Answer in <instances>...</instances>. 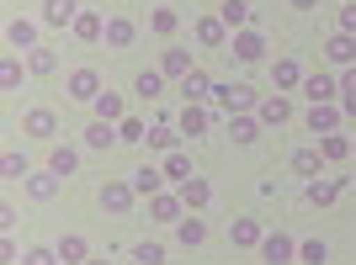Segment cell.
Returning <instances> with one entry per match:
<instances>
[{
  "instance_id": "cell-22",
  "label": "cell",
  "mask_w": 356,
  "mask_h": 265,
  "mask_svg": "<svg viewBox=\"0 0 356 265\" xmlns=\"http://www.w3.org/2000/svg\"><path fill=\"white\" fill-rule=\"evenodd\" d=\"M149 212H154L160 223H176V218H181V202H176V196H154V202H149Z\"/></svg>"
},
{
  "instance_id": "cell-15",
  "label": "cell",
  "mask_w": 356,
  "mask_h": 265,
  "mask_svg": "<svg viewBox=\"0 0 356 265\" xmlns=\"http://www.w3.org/2000/svg\"><path fill=\"white\" fill-rule=\"evenodd\" d=\"M234 53H239L245 64H250V59H261V53H266V43H261L255 32H239V37H234Z\"/></svg>"
},
{
  "instance_id": "cell-28",
  "label": "cell",
  "mask_w": 356,
  "mask_h": 265,
  "mask_svg": "<svg viewBox=\"0 0 356 265\" xmlns=\"http://www.w3.org/2000/svg\"><path fill=\"white\" fill-rule=\"evenodd\" d=\"M138 96H144V101H154V96H165V80H160V74H154V69H144V74H138Z\"/></svg>"
},
{
  "instance_id": "cell-17",
  "label": "cell",
  "mask_w": 356,
  "mask_h": 265,
  "mask_svg": "<svg viewBox=\"0 0 356 265\" xmlns=\"http://www.w3.org/2000/svg\"><path fill=\"white\" fill-rule=\"evenodd\" d=\"M134 191L138 196H160V170H149V164H144V170H134Z\"/></svg>"
},
{
  "instance_id": "cell-34",
  "label": "cell",
  "mask_w": 356,
  "mask_h": 265,
  "mask_svg": "<svg viewBox=\"0 0 356 265\" xmlns=\"http://www.w3.org/2000/svg\"><path fill=\"white\" fill-rule=\"evenodd\" d=\"M202 239H208V228H202L197 218H186V223H181V244H202Z\"/></svg>"
},
{
  "instance_id": "cell-7",
  "label": "cell",
  "mask_w": 356,
  "mask_h": 265,
  "mask_svg": "<svg viewBox=\"0 0 356 265\" xmlns=\"http://www.w3.org/2000/svg\"><path fill=\"white\" fill-rule=\"evenodd\" d=\"M43 22H48V27H70V22H74V0H48Z\"/></svg>"
},
{
  "instance_id": "cell-37",
  "label": "cell",
  "mask_w": 356,
  "mask_h": 265,
  "mask_svg": "<svg viewBox=\"0 0 356 265\" xmlns=\"http://www.w3.org/2000/svg\"><path fill=\"white\" fill-rule=\"evenodd\" d=\"M96 112H102V122H112V117H122V101L118 96H96Z\"/></svg>"
},
{
  "instance_id": "cell-32",
  "label": "cell",
  "mask_w": 356,
  "mask_h": 265,
  "mask_svg": "<svg viewBox=\"0 0 356 265\" xmlns=\"http://www.w3.org/2000/svg\"><path fill=\"white\" fill-rule=\"evenodd\" d=\"M149 144H154V148H170V154H176V128H170V122H160V128L149 132Z\"/></svg>"
},
{
  "instance_id": "cell-45",
  "label": "cell",
  "mask_w": 356,
  "mask_h": 265,
  "mask_svg": "<svg viewBox=\"0 0 356 265\" xmlns=\"http://www.w3.org/2000/svg\"><path fill=\"white\" fill-rule=\"evenodd\" d=\"M27 265H59V255H54V250H32Z\"/></svg>"
},
{
  "instance_id": "cell-35",
  "label": "cell",
  "mask_w": 356,
  "mask_h": 265,
  "mask_svg": "<svg viewBox=\"0 0 356 265\" xmlns=\"http://www.w3.org/2000/svg\"><path fill=\"white\" fill-rule=\"evenodd\" d=\"M27 186H32V196H54V191H59V180H54V170H48V176H32Z\"/></svg>"
},
{
  "instance_id": "cell-30",
  "label": "cell",
  "mask_w": 356,
  "mask_h": 265,
  "mask_svg": "<svg viewBox=\"0 0 356 265\" xmlns=\"http://www.w3.org/2000/svg\"><path fill=\"white\" fill-rule=\"evenodd\" d=\"M165 176L170 180H192V160H186V154H170V160H165Z\"/></svg>"
},
{
  "instance_id": "cell-12",
  "label": "cell",
  "mask_w": 356,
  "mask_h": 265,
  "mask_svg": "<svg viewBox=\"0 0 356 265\" xmlns=\"http://www.w3.org/2000/svg\"><path fill=\"white\" fill-rule=\"evenodd\" d=\"M208 90H213V85H208V74H197V69H192V74H181V96H186V106L202 101Z\"/></svg>"
},
{
  "instance_id": "cell-23",
  "label": "cell",
  "mask_w": 356,
  "mask_h": 265,
  "mask_svg": "<svg viewBox=\"0 0 356 265\" xmlns=\"http://www.w3.org/2000/svg\"><path fill=\"white\" fill-rule=\"evenodd\" d=\"M6 37H11L16 48H32V43H38V27H32V22H11V27H6Z\"/></svg>"
},
{
  "instance_id": "cell-47",
  "label": "cell",
  "mask_w": 356,
  "mask_h": 265,
  "mask_svg": "<svg viewBox=\"0 0 356 265\" xmlns=\"http://www.w3.org/2000/svg\"><path fill=\"white\" fill-rule=\"evenodd\" d=\"M346 112H351V117H356V90H346Z\"/></svg>"
},
{
  "instance_id": "cell-42",
  "label": "cell",
  "mask_w": 356,
  "mask_h": 265,
  "mask_svg": "<svg viewBox=\"0 0 356 265\" xmlns=\"http://www.w3.org/2000/svg\"><path fill=\"white\" fill-rule=\"evenodd\" d=\"M149 22H154V32H176V11H154Z\"/></svg>"
},
{
  "instance_id": "cell-1",
  "label": "cell",
  "mask_w": 356,
  "mask_h": 265,
  "mask_svg": "<svg viewBox=\"0 0 356 265\" xmlns=\"http://www.w3.org/2000/svg\"><path fill=\"white\" fill-rule=\"evenodd\" d=\"M134 180H112V186H106V191H102V207H106V212H128V207H134Z\"/></svg>"
},
{
  "instance_id": "cell-44",
  "label": "cell",
  "mask_w": 356,
  "mask_h": 265,
  "mask_svg": "<svg viewBox=\"0 0 356 265\" xmlns=\"http://www.w3.org/2000/svg\"><path fill=\"white\" fill-rule=\"evenodd\" d=\"M32 69L48 74V69H54V53H48V48H38V53H32Z\"/></svg>"
},
{
  "instance_id": "cell-5",
  "label": "cell",
  "mask_w": 356,
  "mask_h": 265,
  "mask_svg": "<svg viewBox=\"0 0 356 265\" xmlns=\"http://www.w3.org/2000/svg\"><path fill=\"white\" fill-rule=\"evenodd\" d=\"M27 132H32V138H54V132H59V117L38 106V112H27Z\"/></svg>"
},
{
  "instance_id": "cell-6",
  "label": "cell",
  "mask_w": 356,
  "mask_h": 265,
  "mask_svg": "<svg viewBox=\"0 0 356 265\" xmlns=\"http://www.w3.org/2000/svg\"><path fill=\"white\" fill-rule=\"evenodd\" d=\"M303 96H309L314 106L330 101V96H335V80H330V74H309V80H303Z\"/></svg>"
},
{
  "instance_id": "cell-43",
  "label": "cell",
  "mask_w": 356,
  "mask_h": 265,
  "mask_svg": "<svg viewBox=\"0 0 356 265\" xmlns=\"http://www.w3.org/2000/svg\"><path fill=\"white\" fill-rule=\"evenodd\" d=\"M346 148H351L346 138H325V160H346Z\"/></svg>"
},
{
  "instance_id": "cell-24",
  "label": "cell",
  "mask_w": 356,
  "mask_h": 265,
  "mask_svg": "<svg viewBox=\"0 0 356 265\" xmlns=\"http://www.w3.org/2000/svg\"><path fill=\"white\" fill-rule=\"evenodd\" d=\"M229 132H234V144H255V138H261V122L234 117V122H229Z\"/></svg>"
},
{
  "instance_id": "cell-2",
  "label": "cell",
  "mask_w": 356,
  "mask_h": 265,
  "mask_svg": "<svg viewBox=\"0 0 356 265\" xmlns=\"http://www.w3.org/2000/svg\"><path fill=\"white\" fill-rule=\"evenodd\" d=\"M213 96H218V106H229V112H239V106L255 101L250 85H239V80H229V85H213Z\"/></svg>"
},
{
  "instance_id": "cell-25",
  "label": "cell",
  "mask_w": 356,
  "mask_h": 265,
  "mask_svg": "<svg viewBox=\"0 0 356 265\" xmlns=\"http://www.w3.org/2000/svg\"><path fill=\"white\" fill-rule=\"evenodd\" d=\"M330 128H335V106L319 101V106L309 112V132H330Z\"/></svg>"
},
{
  "instance_id": "cell-20",
  "label": "cell",
  "mask_w": 356,
  "mask_h": 265,
  "mask_svg": "<svg viewBox=\"0 0 356 265\" xmlns=\"http://www.w3.org/2000/svg\"><path fill=\"white\" fill-rule=\"evenodd\" d=\"M86 144L90 148H112V144H118V132L106 128V122H90V128H86Z\"/></svg>"
},
{
  "instance_id": "cell-36",
  "label": "cell",
  "mask_w": 356,
  "mask_h": 265,
  "mask_svg": "<svg viewBox=\"0 0 356 265\" xmlns=\"http://www.w3.org/2000/svg\"><path fill=\"white\" fill-rule=\"evenodd\" d=\"M0 85H6V90H16V85H22V64H16V59H6V64H0Z\"/></svg>"
},
{
  "instance_id": "cell-11",
  "label": "cell",
  "mask_w": 356,
  "mask_h": 265,
  "mask_svg": "<svg viewBox=\"0 0 356 265\" xmlns=\"http://www.w3.org/2000/svg\"><path fill=\"white\" fill-rule=\"evenodd\" d=\"M74 37H80V43H96V37H106V27H102V16H74Z\"/></svg>"
},
{
  "instance_id": "cell-38",
  "label": "cell",
  "mask_w": 356,
  "mask_h": 265,
  "mask_svg": "<svg viewBox=\"0 0 356 265\" xmlns=\"http://www.w3.org/2000/svg\"><path fill=\"white\" fill-rule=\"evenodd\" d=\"M118 138H128V144H138V138H149V132H144V122H138V117H122Z\"/></svg>"
},
{
  "instance_id": "cell-10",
  "label": "cell",
  "mask_w": 356,
  "mask_h": 265,
  "mask_svg": "<svg viewBox=\"0 0 356 265\" xmlns=\"http://www.w3.org/2000/svg\"><path fill=\"white\" fill-rule=\"evenodd\" d=\"M86 255H90V244H86V239H80V234L59 239V260H64V265H80V260H86Z\"/></svg>"
},
{
  "instance_id": "cell-19",
  "label": "cell",
  "mask_w": 356,
  "mask_h": 265,
  "mask_svg": "<svg viewBox=\"0 0 356 265\" xmlns=\"http://www.w3.org/2000/svg\"><path fill=\"white\" fill-rule=\"evenodd\" d=\"M229 239H234V244H261V228H255L250 218H239V223H229Z\"/></svg>"
},
{
  "instance_id": "cell-48",
  "label": "cell",
  "mask_w": 356,
  "mask_h": 265,
  "mask_svg": "<svg viewBox=\"0 0 356 265\" xmlns=\"http://www.w3.org/2000/svg\"><path fill=\"white\" fill-rule=\"evenodd\" d=\"M293 6H303V11H309V6H314V0H293Z\"/></svg>"
},
{
  "instance_id": "cell-33",
  "label": "cell",
  "mask_w": 356,
  "mask_h": 265,
  "mask_svg": "<svg viewBox=\"0 0 356 265\" xmlns=\"http://www.w3.org/2000/svg\"><path fill=\"white\" fill-rule=\"evenodd\" d=\"M134 260H138V265H160L165 250H160V244H134Z\"/></svg>"
},
{
  "instance_id": "cell-31",
  "label": "cell",
  "mask_w": 356,
  "mask_h": 265,
  "mask_svg": "<svg viewBox=\"0 0 356 265\" xmlns=\"http://www.w3.org/2000/svg\"><path fill=\"white\" fill-rule=\"evenodd\" d=\"M197 37H202L208 48H218L223 43V22H213V16H208V22H197Z\"/></svg>"
},
{
  "instance_id": "cell-29",
  "label": "cell",
  "mask_w": 356,
  "mask_h": 265,
  "mask_svg": "<svg viewBox=\"0 0 356 265\" xmlns=\"http://www.w3.org/2000/svg\"><path fill=\"white\" fill-rule=\"evenodd\" d=\"M293 170H298V176H319V154H314V148H298V154H293Z\"/></svg>"
},
{
  "instance_id": "cell-40",
  "label": "cell",
  "mask_w": 356,
  "mask_h": 265,
  "mask_svg": "<svg viewBox=\"0 0 356 265\" xmlns=\"http://www.w3.org/2000/svg\"><path fill=\"white\" fill-rule=\"evenodd\" d=\"M325 239H309V244H303V260H309V265H319V260H325Z\"/></svg>"
},
{
  "instance_id": "cell-26",
  "label": "cell",
  "mask_w": 356,
  "mask_h": 265,
  "mask_svg": "<svg viewBox=\"0 0 356 265\" xmlns=\"http://www.w3.org/2000/svg\"><path fill=\"white\" fill-rule=\"evenodd\" d=\"M165 74H192V53H186V48H170V53H165Z\"/></svg>"
},
{
  "instance_id": "cell-41",
  "label": "cell",
  "mask_w": 356,
  "mask_h": 265,
  "mask_svg": "<svg viewBox=\"0 0 356 265\" xmlns=\"http://www.w3.org/2000/svg\"><path fill=\"white\" fill-rule=\"evenodd\" d=\"M277 85H298V64H293V59L277 64Z\"/></svg>"
},
{
  "instance_id": "cell-16",
  "label": "cell",
  "mask_w": 356,
  "mask_h": 265,
  "mask_svg": "<svg viewBox=\"0 0 356 265\" xmlns=\"http://www.w3.org/2000/svg\"><path fill=\"white\" fill-rule=\"evenodd\" d=\"M250 22V0H223V27H245Z\"/></svg>"
},
{
  "instance_id": "cell-4",
  "label": "cell",
  "mask_w": 356,
  "mask_h": 265,
  "mask_svg": "<svg viewBox=\"0 0 356 265\" xmlns=\"http://www.w3.org/2000/svg\"><path fill=\"white\" fill-rule=\"evenodd\" d=\"M325 53H330L335 64H351V59H356V37H351V32H335V37L325 43Z\"/></svg>"
},
{
  "instance_id": "cell-21",
  "label": "cell",
  "mask_w": 356,
  "mask_h": 265,
  "mask_svg": "<svg viewBox=\"0 0 356 265\" xmlns=\"http://www.w3.org/2000/svg\"><path fill=\"white\" fill-rule=\"evenodd\" d=\"M335 191H341L335 180H309V202L314 207H330V202H335Z\"/></svg>"
},
{
  "instance_id": "cell-18",
  "label": "cell",
  "mask_w": 356,
  "mask_h": 265,
  "mask_svg": "<svg viewBox=\"0 0 356 265\" xmlns=\"http://www.w3.org/2000/svg\"><path fill=\"white\" fill-rule=\"evenodd\" d=\"M74 148H54V154H48V170H54V176H74Z\"/></svg>"
},
{
  "instance_id": "cell-39",
  "label": "cell",
  "mask_w": 356,
  "mask_h": 265,
  "mask_svg": "<svg viewBox=\"0 0 356 265\" xmlns=\"http://www.w3.org/2000/svg\"><path fill=\"white\" fill-rule=\"evenodd\" d=\"M6 176H11V180H27V160H22V154H6Z\"/></svg>"
},
{
  "instance_id": "cell-49",
  "label": "cell",
  "mask_w": 356,
  "mask_h": 265,
  "mask_svg": "<svg viewBox=\"0 0 356 265\" xmlns=\"http://www.w3.org/2000/svg\"><path fill=\"white\" fill-rule=\"evenodd\" d=\"M86 265H112V260H86Z\"/></svg>"
},
{
  "instance_id": "cell-46",
  "label": "cell",
  "mask_w": 356,
  "mask_h": 265,
  "mask_svg": "<svg viewBox=\"0 0 356 265\" xmlns=\"http://www.w3.org/2000/svg\"><path fill=\"white\" fill-rule=\"evenodd\" d=\"M341 32H351V37H356V6H346V11H341Z\"/></svg>"
},
{
  "instance_id": "cell-27",
  "label": "cell",
  "mask_w": 356,
  "mask_h": 265,
  "mask_svg": "<svg viewBox=\"0 0 356 265\" xmlns=\"http://www.w3.org/2000/svg\"><path fill=\"white\" fill-rule=\"evenodd\" d=\"M202 128H208V112H202V106H186V112H181V132H192V138H197Z\"/></svg>"
},
{
  "instance_id": "cell-8",
  "label": "cell",
  "mask_w": 356,
  "mask_h": 265,
  "mask_svg": "<svg viewBox=\"0 0 356 265\" xmlns=\"http://www.w3.org/2000/svg\"><path fill=\"white\" fill-rule=\"evenodd\" d=\"M287 117H293V106H287L282 96H271V101H261V122H266V128H282Z\"/></svg>"
},
{
  "instance_id": "cell-13",
  "label": "cell",
  "mask_w": 356,
  "mask_h": 265,
  "mask_svg": "<svg viewBox=\"0 0 356 265\" xmlns=\"http://www.w3.org/2000/svg\"><path fill=\"white\" fill-rule=\"evenodd\" d=\"M208 196H213V191H208V180H197V176H192V180H181V202H186V207H208Z\"/></svg>"
},
{
  "instance_id": "cell-9",
  "label": "cell",
  "mask_w": 356,
  "mask_h": 265,
  "mask_svg": "<svg viewBox=\"0 0 356 265\" xmlns=\"http://www.w3.org/2000/svg\"><path fill=\"white\" fill-rule=\"evenodd\" d=\"M261 255H266L271 265H282L287 255H293V239H287V234H271V239H261Z\"/></svg>"
},
{
  "instance_id": "cell-3",
  "label": "cell",
  "mask_w": 356,
  "mask_h": 265,
  "mask_svg": "<svg viewBox=\"0 0 356 265\" xmlns=\"http://www.w3.org/2000/svg\"><path fill=\"white\" fill-rule=\"evenodd\" d=\"M70 96H74V101H96V96H102L96 69H74V74H70Z\"/></svg>"
},
{
  "instance_id": "cell-14",
  "label": "cell",
  "mask_w": 356,
  "mask_h": 265,
  "mask_svg": "<svg viewBox=\"0 0 356 265\" xmlns=\"http://www.w3.org/2000/svg\"><path fill=\"white\" fill-rule=\"evenodd\" d=\"M106 43H112V48H128V43H134V22L112 16V22H106Z\"/></svg>"
}]
</instances>
